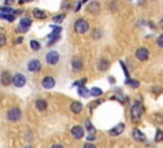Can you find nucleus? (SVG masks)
Listing matches in <instances>:
<instances>
[{"label": "nucleus", "mask_w": 163, "mask_h": 148, "mask_svg": "<svg viewBox=\"0 0 163 148\" xmlns=\"http://www.w3.org/2000/svg\"><path fill=\"white\" fill-rule=\"evenodd\" d=\"M143 115V106L140 102H135L131 107V120L134 123H138L142 119Z\"/></svg>", "instance_id": "nucleus-1"}, {"label": "nucleus", "mask_w": 163, "mask_h": 148, "mask_svg": "<svg viewBox=\"0 0 163 148\" xmlns=\"http://www.w3.org/2000/svg\"><path fill=\"white\" fill-rule=\"evenodd\" d=\"M74 30H75L76 33L82 35V33H85L89 30V25H88V22L85 19H78L75 22V25H74Z\"/></svg>", "instance_id": "nucleus-2"}, {"label": "nucleus", "mask_w": 163, "mask_h": 148, "mask_svg": "<svg viewBox=\"0 0 163 148\" xmlns=\"http://www.w3.org/2000/svg\"><path fill=\"white\" fill-rule=\"evenodd\" d=\"M22 118V111L18 107H13L8 111V119L10 121H18Z\"/></svg>", "instance_id": "nucleus-3"}, {"label": "nucleus", "mask_w": 163, "mask_h": 148, "mask_svg": "<svg viewBox=\"0 0 163 148\" xmlns=\"http://www.w3.org/2000/svg\"><path fill=\"white\" fill-rule=\"evenodd\" d=\"M135 56H136L138 60L145 61V60H148V58H149V51H148V49H145V47H140V49L136 50Z\"/></svg>", "instance_id": "nucleus-4"}, {"label": "nucleus", "mask_w": 163, "mask_h": 148, "mask_svg": "<svg viewBox=\"0 0 163 148\" xmlns=\"http://www.w3.org/2000/svg\"><path fill=\"white\" fill-rule=\"evenodd\" d=\"M13 83H14V86H16V87L21 88V87H23V86L26 84V77H24L23 74H21V73H17V74L13 77Z\"/></svg>", "instance_id": "nucleus-5"}, {"label": "nucleus", "mask_w": 163, "mask_h": 148, "mask_svg": "<svg viewBox=\"0 0 163 148\" xmlns=\"http://www.w3.org/2000/svg\"><path fill=\"white\" fill-rule=\"evenodd\" d=\"M31 25H32V21L30 19V18H23V19H21V22H19L18 31H21V32H27L28 28L31 27Z\"/></svg>", "instance_id": "nucleus-6"}, {"label": "nucleus", "mask_w": 163, "mask_h": 148, "mask_svg": "<svg viewBox=\"0 0 163 148\" xmlns=\"http://www.w3.org/2000/svg\"><path fill=\"white\" fill-rule=\"evenodd\" d=\"M60 32H61V28L60 27H54V32H52L51 36H50L49 45H54L55 42H57V41L60 40Z\"/></svg>", "instance_id": "nucleus-7"}, {"label": "nucleus", "mask_w": 163, "mask_h": 148, "mask_svg": "<svg viewBox=\"0 0 163 148\" xmlns=\"http://www.w3.org/2000/svg\"><path fill=\"white\" fill-rule=\"evenodd\" d=\"M46 61L51 65L57 64V61H59V54H57L56 51H50L46 56Z\"/></svg>", "instance_id": "nucleus-8"}, {"label": "nucleus", "mask_w": 163, "mask_h": 148, "mask_svg": "<svg viewBox=\"0 0 163 148\" xmlns=\"http://www.w3.org/2000/svg\"><path fill=\"white\" fill-rule=\"evenodd\" d=\"M124 129H125V124L120 123V124H117V125L115 126V128H112L108 133H110V135H112V137H117V135H120V134H121V133L124 132Z\"/></svg>", "instance_id": "nucleus-9"}, {"label": "nucleus", "mask_w": 163, "mask_h": 148, "mask_svg": "<svg viewBox=\"0 0 163 148\" xmlns=\"http://www.w3.org/2000/svg\"><path fill=\"white\" fill-rule=\"evenodd\" d=\"M71 134H73L74 138H76V139H80V138L84 137V129L82 126H73L71 128Z\"/></svg>", "instance_id": "nucleus-10"}, {"label": "nucleus", "mask_w": 163, "mask_h": 148, "mask_svg": "<svg viewBox=\"0 0 163 148\" xmlns=\"http://www.w3.org/2000/svg\"><path fill=\"white\" fill-rule=\"evenodd\" d=\"M55 86V79L52 77H46L42 80V87L46 88V89H51L52 87Z\"/></svg>", "instance_id": "nucleus-11"}, {"label": "nucleus", "mask_w": 163, "mask_h": 148, "mask_svg": "<svg viewBox=\"0 0 163 148\" xmlns=\"http://www.w3.org/2000/svg\"><path fill=\"white\" fill-rule=\"evenodd\" d=\"M40 69H41V63L38 60L33 59V60H31L30 63H28V70H30V71H38Z\"/></svg>", "instance_id": "nucleus-12"}, {"label": "nucleus", "mask_w": 163, "mask_h": 148, "mask_svg": "<svg viewBox=\"0 0 163 148\" xmlns=\"http://www.w3.org/2000/svg\"><path fill=\"white\" fill-rule=\"evenodd\" d=\"M0 80H1V83L4 86H9L12 82H13V78L9 71H4V73L1 74V77H0Z\"/></svg>", "instance_id": "nucleus-13"}, {"label": "nucleus", "mask_w": 163, "mask_h": 148, "mask_svg": "<svg viewBox=\"0 0 163 148\" xmlns=\"http://www.w3.org/2000/svg\"><path fill=\"white\" fill-rule=\"evenodd\" d=\"M70 110H71V111H73L74 114H79V112H82V110H83V105H82V102L74 101L73 103L70 105Z\"/></svg>", "instance_id": "nucleus-14"}, {"label": "nucleus", "mask_w": 163, "mask_h": 148, "mask_svg": "<svg viewBox=\"0 0 163 148\" xmlns=\"http://www.w3.org/2000/svg\"><path fill=\"white\" fill-rule=\"evenodd\" d=\"M133 135H134V138H135L136 141H139V142H144V141H145V135L143 134V133L139 130V129H134V130H133Z\"/></svg>", "instance_id": "nucleus-15"}, {"label": "nucleus", "mask_w": 163, "mask_h": 148, "mask_svg": "<svg viewBox=\"0 0 163 148\" xmlns=\"http://www.w3.org/2000/svg\"><path fill=\"white\" fill-rule=\"evenodd\" d=\"M36 107H37L38 111H45V110L47 109V102L45 101V100H37Z\"/></svg>", "instance_id": "nucleus-16"}, {"label": "nucleus", "mask_w": 163, "mask_h": 148, "mask_svg": "<svg viewBox=\"0 0 163 148\" xmlns=\"http://www.w3.org/2000/svg\"><path fill=\"white\" fill-rule=\"evenodd\" d=\"M99 3L98 1H92L88 5V10L89 12H92V13H98L99 12Z\"/></svg>", "instance_id": "nucleus-17"}, {"label": "nucleus", "mask_w": 163, "mask_h": 148, "mask_svg": "<svg viewBox=\"0 0 163 148\" xmlns=\"http://www.w3.org/2000/svg\"><path fill=\"white\" fill-rule=\"evenodd\" d=\"M33 16H35V18H37V19H45L46 13L44 10H40V9H35V10H33Z\"/></svg>", "instance_id": "nucleus-18"}, {"label": "nucleus", "mask_w": 163, "mask_h": 148, "mask_svg": "<svg viewBox=\"0 0 163 148\" xmlns=\"http://www.w3.org/2000/svg\"><path fill=\"white\" fill-rule=\"evenodd\" d=\"M110 68V63L107 60H104V59H102L99 61V65H98V69L99 70H102V71H104V70H107Z\"/></svg>", "instance_id": "nucleus-19"}, {"label": "nucleus", "mask_w": 163, "mask_h": 148, "mask_svg": "<svg viewBox=\"0 0 163 148\" xmlns=\"http://www.w3.org/2000/svg\"><path fill=\"white\" fill-rule=\"evenodd\" d=\"M89 93L92 94V96H94V97H99L103 92H102V89H101V88H98V87H93L92 89L89 91Z\"/></svg>", "instance_id": "nucleus-20"}, {"label": "nucleus", "mask_w": 163, "mask_h": 148, "mask_svg": "<svg viewBox=\"0 0 163 148\" xmlns=\"http://www.w3.org/2000/svg\"><path fill=\"white\" fill-rule=\"evenodd\" d=\"M82 66H83V64H82V60H79V59H74L73 60V68L75 70L82 69Z\"/></svg>", "instance_id": "nucleus-21"}, {"label": "nucleus", "mask_w": 163, "mask_h": 148, "mask_svg": "<svg viewBox=\"0 0 163 148\" xmlns=\"http://www.w3.org/2000/svg\"><path fill=\"white\" fill-rule=\"evenodd\" d=\"M126 84H129L133 88H138L139 87V82H138V80H135V79H127L126 80Z\"/></svg>", "instance_id": "nucleus-22"}, {"label": "nucleus", "mask_w": 163, "mask_h": 148, "mask_svg": "<svg viewBox=\"0 0 163 148\" xmlns=\"http://www.w3.org/2000/svg\"><path fill=\"white\" fill-rule=\"evenodd\" d=\"M0 18H4V19H7V21H9V22H13L14 19H16V17L13 16V14H0Z\"/></svg>", "instance_id": "nucleus-23"}, {"label": "nucleus", "mask_w": 163, "mask_h": 148, "mask_svg": "<svg viewBox=\"0 0 163 148\" xmlns=\"http://www.w3.org/2000/svg\"><path fill=\"white\" fill-rule=\"evenodd\" d=\"M30 45H31V49H32V50H35V51L40 50V47H41V45L38 44V42H37L36 40H32V41L30 42Z\"/></svg>", "instance_id": "nucleus-24"}, {"label": "nucleus", "mask_w": 163, "mask_h": 148, "mask_svg": "<svg viewBox=\"0 0 163 148\" xmlns=\"http://www.w3.org/2000/svg\"><path fill=\"white\" fill-rule=\"evenodd\" d=\"M64 18H65V14H60V16H56L52 18V21H54V23H61L64 21Z\"/></svg>", "instance_id": "nucleus-25"}, {"label": "nucleus", "mask_w": 163, "mask_h": 148, "mask_svg": "<svg viewBox=\"0 0 163 148\" xmlns=\"http://www.w3.org/2000/svg\"><path fill=\"white\" fill-rule=\"evenodd\" d=\"M163 141V132L158 129L156 133V142H162Z\"/></svg>", "instance_id": "nucleus-26"}, {"label": "nucleus", "mask_w": 163, "mask_h": 148, "mask_svg": "<svg viewBox=\"0 0 163 148\" xmlns=\"http://www.w3.org/2000/svg\"><path fill=\"white\" fill-rule=\"evenodd\" d=\"M78 92H79V94H80V96H83V97H87L88 94H89V91H88V89H85L84 87H80Z\"/></svg>", "instance_id": "nucleus-27"}, {"label": "nucleus", "mask_w": 163, "mask_h": 148, "mask_svg": "<svg viewBox=\"0 0 163 148\" xmlns=\"http://www.w3.org/2000/svg\"><path fill=\"white\" fill-rule=\"evenodd\" d=\"M0 12L5 13V14H9V13H12L14 10L12 9V7H1V8H0Z\"/></svg>", "instance_id": "nucleus-28"}, {"label": "nucleus", "mask_w": 163, "mask_h": 148, "mask_svg": "<svg viewBox=\"0 0 163 148\" xmlns=\"http://www.w3.org/2000/svg\"><path fill=\"white\" fill-rule=\"evenodd\" d=\"M85 126H87V129L89 130V133H90V134H92V133H94V128H93L92 123H90L89 120H87V121H85Z\"/></svg>", "instance_id": "nucleus-29"}, {"label": "nucleus", "mask_w": 163, "mask_h": 148, "mask_svg": "<svg viewBox=\"0 0 163 148\" xmlns=\"http://www.w3.org/2000/svg\"><path fill=\"white\" fill-rule=\"evenodd\" d=\"M7 44V37L4 33H0V46H4Z\"/></svg>", "instance_id": "nucleus-30"}, {"label": "nucleus", "mask_w": 163, "mask_h": 148, "mask_svg": "<svg viewBox=\"0 0 163 148\" xmlns=\"http://www.w3.org/2000/svg\"><path fill=\"white\" fill-rule=\"evenodd\" d=\"M93 33H94V35H93L94 39H99V37L102 36V33H101V30H98V28H96V30L93 31Z\"/></svg>", "instance_id": "nucleus-31"}, {"label": "nucleus", "mask_w": 163, "mask_h": 148, "mask_svg": "<svg viewBox=\"0 0 163 148\" xmlns=\"http://www.w3.org/2000/svg\"><path fill=\"white\" fill-rule=\"evenodd\" d=\"M157 45L159 46L161 49H163V35H161V36L157 39Z\"/></svg>", "instance_id": "nucleus-32"}, {"label": "nucleus", "mask_w": 163, "mask_h": 148, "mask_svg": "<svg viewBox=\"0 0 163 148\" xmlns=\"http://www.w3.org/2000/svg\"><path fill=\"white\" fill-rule=\"evenodd\" d=\"M84 148H96V146L92 144V143H85V144H84Z\"/></svg>", "instance_id": "nucleus-33"}, {"label": "nucleus", "mask_w": 163, "mask_h": 148, "mask_svg": "<svg viewBox=\"0 0 163 148\" xmlns=\"http://www.w3.org/2000/svg\"><path fill=\"white\" fill-rule=\"evenodd\" d=\"M13 3H14V0H5V5L7 7H12Z\"/></svg>", "instance_id": "nucleus-34"}, {"label": "nucleus", "mask_w": 163, "mask_h": 148, "mask_svg": "<svg viewBox=\"0 0 163 148\" xmlns=\"http://www.w3.org/2000/svg\"><path fill=\"white\" fill-rule=\"evenodd\" d=\"M99 103H101V101H96V102H93L92 105H90V109H93V107H96V106H98Z\"/></svg>", "instance_id": "nucleus-35"}, {"label": "nucleus", "mask_w": 163, "mask_h": 148, "mask_svg": "<svg viewBox=\"0 0 163 148\" xmlns=\"http://www.w3.org/2000/svg\"><path fill=\"white\" fill-rule=\"evenodd\" d=\"M22 41H23V37H18V39L16 40V44H17V45H19Z\"/></svg>", "instance_id": "nucleus-36"}, {"label": "nucleus", "mask_w": 163, "mask_h": 148, "mask_svg": "<svg viewBox=\"0 0 163 148\" xmlns=\"http://www.w3.org/2000/svg\"><path fill=\"white\" fill-rule=\"evenodd\" d=\"M51 148H64V147L61 146V144H54V146H52Z\"/></svg>", "instance_id": "nucleus-37"}, {"label": "nucleus", "mask_w": 163, "mask_h": 148, "mask_svg": "<svg viewBox=\"0 0 163 148\" xmlns=\"http://www.w3.org/2000/svg\"><path fill=\"white\" fill-rule=\"evenodd\" d=\"M94 138H96V137H94L93 134H90V135H88V141H93Z\"/></svg>", "instance_id": "nucleus-38"}, {"label": "nucleus", "mask_w": 163, "mask_h": 148, "mask_svg": "<svg viewBox=\"0 0 163 148\" xmlns=\"http://www.w3.org/2000/svg\"><path fill=\"white\" fill-rule=\"evenodd\" d=\"M26 3V0H18V4L19 5H22V4H24Z\"/></svg>", "instance_id": "nucleus-39"}, {"label": "nucleus", "mask_w": 163, "mask_h": 148, "mask_svg": "<svg viewBox=\"0 0 163 148\" xmlns=\"http://www.w3.org/2000/svg\"><path fill=\"white\" fill-rule=\"evenodd\" d=\"M159 26H161V28H163V18L161 19V22H159Z\"/></svg>", "instance_id": "nucleus-40"}, {"label": "nucleus", "mask_w": 163, "mask_h": 148, "mask_svg": "<svg viewBox=\"0 0 163 148\" xmlns=\"http://www.w3.org/2000/svg\"><path fill=\"white\" fill-rule=\"evenodd\" d=\"M26 148H32V147H30V146H27V147H26Z\"/></svg>", "instance_id": "nucleus-41"}, {"label": "nucleus", "mask_w": 163, "mask_h": 148, "mask_svg": "<svg viewBox=\"0 0 163 148\" xmlns=\"http://www.w3.org/2000/svg\"><path fill=\"white\" fill-rule=\"evenodd\" d=\"M26 1H32V0H26Z\"/></svg>", "instance_id": "nucleus-42"}]
</instances>
